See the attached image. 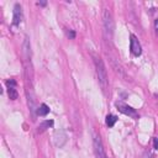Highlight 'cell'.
Here are the masks:
<instances>
[{"instance_id":"12","label":"cell","mask_w":158,"mask_h":158,"mask_svg":"<svg viewBox=\"0 0 158 158\" xmlns=\"http://www.w3.org/2000/svg\"><path fill=\"white\" fill-rule=\"evenodd\" d=\"M48 112H49V107H48L46 104H42V105L38 107V110H37V114H38L40 116H46Z\"/></svg>"},{"instance_id":"15","label":"cell","mask_w":158,"mask_h":158,"mask_svg":"<svg viewBox=\"0 0 158 158\" xmlns=\"http://www.w3.org/2000/svg\"><path fill=\"white\" fill-rule=\"evenodd\" d=\"M154 25H156V31H157V34H158V19L156 20V22H154Z\"/></svg>"},{"instance_id":"6","label":"cell","mask_w":158,"mask_h":158,"mask_svg":"<svg viewBox=\"0 0 158 158\" xmlns=\"http://www.w3.org/2000/svg\"><path fill=\"white\" fill-rule=\"evenodd\" d=\"M53 140H54V145L57 147H62L67 142V135H65V132L63 130H58V131H56Z\"/></svg>"},{"instance_id":"2","label":"cell","mask_w":158,"mask_h":158,"mask_svg":"<svg viewBox=\"0 0 158 158\" xmlns=\"http://www.w3.org/2000/svg\"><path fill=\"white\" fill-rule=\"evenodd\" d=\"M103 22H104V30H105V36L106 38H110L114 35V19H112V14L109 9H104L103 14Z\"/></svg>"},{"instance_id":"11","label":"cell","mask_w":158,"mask_h":158,"mask_svg":"<svg viewBox=\"0 0 158 158\" xmlns=\"http://www.w3.org/2000/svg\"><path fill=\"white\" fill-rule=\"evenodd\" d=\"M51 126H53V121H52V120H46V121H43L42 123H40L38 130H40V131H43V130L49 129Z\"/></svg>"},{"instance_id":"8","label":"cell","mask_w":158,"mask_h":158,"mask_svg":"<svg viewBox=\"0 0 158 158\" xmlns=\"http://www.w3.org/2000/svg\"><path fill=\"white\" fill-rule=\"evenodd\" d=\"M6 84H7V93H9V98L11 99V100H16L18 96H19V94H18V91H16V89H15V85H16L15 80H7Z\"/></svg>"},{"instance_id":"7","label":"cell","mask_w":158,"mask_h":158,"mask_svg":"<svg viewBox=\"0 0 158 158\" xmlns=\"http://www.w3.org/2000/svg\"><path fill=\"white\" fill-rule=\"evenodd\" d=\"M22 21V9L19 4H16L14 6V15H12V24L15 26L20 25V22Z\"/></svg>"},{"instance_id":"1","label":"cell","mask_w":158,"mask_h":158,"mask_svg":"<svg viewBox=\"0 0 158 158\" xmlns=\"http://www.w3.org/2000/svg\"><path fill=\"white\" fill-rule=\"evenodd\" d=\"M94 64H95V69H96V76L99 79V83L104 90L107 89V85H109V79H107V72L105 69L104 62L100 57L94 56Z\"/></svg>"},{"instance_id":"5","label":"cell","mask_w":158,"mask_h":158,"mask_svg":"<svg viewBox=\"0 0 158 158\" xmlns=\"http://www.w3.org/2000/svg\"><path fill=\"white\" fill-rule=\"evenodd\" d=\"M130 38H131L130 40V49H131V52L134 53L135 56H140L141 53H142V47H141L137 37L135 35H131Z\"/></svg>"},{"instance_id":"3","label":"cell","mask_w":158,"mask_h":158,"mask_svg":"<svg viewBox=\"0 0 158 158\" xmlns=\"http://www.w3.org/2000/svg\"><path fill=\"white\" fill-rule=\"evenodd\" d=\"M93 147H94V153H95L96 158H107V156L105 153V148H104L103 142H101V138L99 135H94Z\"/></svg>"},{"instance_id":"14","label":"cell","mask_w":158,"mask_h":158,"mask_svg":"<svg viewBox=\"0 0 158 158\" xmlns=\"http://www.w3.org/2000/svg\"><path fill=\"white\" fill-rule=\"evenodd\" d=\"M153 146H154V148L156 149H158V136L154 138V141H153Z\"/></svg>"},{"instance_id":"13","label":"cell","mask_w":158,"mask_h":158,"mask_svg":"<svg viewBox=\"0 0 158 158\" xmlns=\"http://www.w3.org/2000/svg\"><path fill=\"white\" fill-rule=\"evenodd\" d=\"M67 36L71 37V38H74V37H76V34H74L73 31H68V32H67Z\"/></svg>"},{"instance_id":"9","label":"cell","mask_w":158,"mask_h":158,"mask_svg":"<svg viewBox=\"0 0 158 158\" xmlns=\"http://www.w3.org/2000/svg\"><path fill=\"white\" fill-rule=\"evenodd\" d=\"M22 48H24V54H25V58L26 61L30 60L31 57V46H30V41L27 37H25V41H24V45H22Z\"/></svg>"},{"instance_id":"10","label":"cell","mask_w":158,"mask_h":158,"mask_svg":"<svg viewBox=\"0 0 158 158\" xmlns=\"http://www.w3.org/2000/svg\"><path fill=\"white\" fill-rule=\"evenodd\" d=\"M116 121H118V118H116L115 115H107V116H106V120H105L106 125H107L109 127H112L116 123Z\"/></svg>"},{"instance_id":"4","label":"cell","mask_w":158,"mask_h":158,"mask_svg":"<svg viewBox=\"0 0 158 158\" xmlns=\"http://www.w3.org/2000/svg\"><path fill=\"white\" fill-rule=\"evenodd\" d=\"M116 107H118V110H119L120 112H122L123 115L131 116V118H135V119L138 118V115H137L136 110L132 109V107L129 106L127 104H123V103H121V101H118V103H116Z\"/></svg>"}]
</instances>
